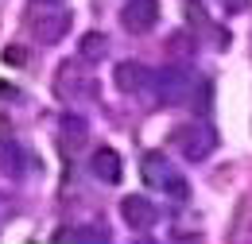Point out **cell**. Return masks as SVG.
Segmentation results:
<instances>
[{"mask_svg": "<svg viewBox=\"0 0 252 244\" xmlns=\"http://www.w3.org/2000/svg\"><path fill=\"white\" fill-rule=\"evenodd\" d=\"M66 136H70L74 144H82V140H86V121H78V117H66Z\"/></svg>", "mask_w": 252, "mask_h": 244, "instance_id": "11", "label": "cell"}, {"mask_svg": "<svg viewBox=\"0 0 252 244\" xmlns=\"http://www.w3.org/2000/svg\"><path fill=\"white\" fill-rule=\"evenodd\" d=\"M90 167H94V175L97 179H101V183H121V175H125V167H121V155L113 152V148H97L94 152V163H90Z\"/></svg>", "mask_w": 252, "mask_h": 244, "instance_id": "5", "label": "cell"}, {"mask_svg": "<svg viewBox=\"0 0 252 244\" xmlns=\"http://www.w3.org/2000/svg\"><path fill=\"white\" fill-rule=\"evenodd\" d=\"M152 86V70L144 62H121L117 66V90L121 93H144Z\"/></svg>", "mask_w": 252, "mask_h": 244, "instance_id": "4", "label": "cell"}, {"mask_svg": "<svg viewBox=\"0 0 252 244\" xmlns=\"http://www.w3.org/2000/svg\"><path fill=\"white\" fill-rule=\"evenodd\" d=\"M167 194H171V198H175V202H187V194H190V186L183 183V179H179V175H171V179H167Z\"/></svg>", "mask_w": 252, "mask_h": 244, "instance_id": "10", "label": "cell"}, {"mask_svg": "<svg viewBox=\"0 0 252 244\" xmlns=\"http://www.w3.org/2000/svg\"><path fill=\"white\" fill-rule=\"evenodd\" d=\"M175 148L187 155V159L198 163V159H206V155L218 148V132L214 128H194V124L190 128H175Z\"/></svg>", "mask_w": 252, "mask_h": 244, "instance_id": "1", "label": "cell"}, {"mask_svg": "<svg viewBox=\"0 0 252 244\" xmlns=\"http://www.w3.org/2000/svg\"><path fill=\"white\" fill-rule=\"evenodd\" d=\"M39 4H47V8H59V4H66V0H39Z\"/></svg>", "mask_w": 252, "mask_h": 244, "instance_id": "13", "label": "cell"}, {"mask_svg": "<svg viewBox=\"0 0 252 244\" xmlns=\"http://www.w3.org/2000/svg\"><path fill=\"white\" fill-rule=\"evenodd\" d=\"M140 171H144V179H148L152 186H163L167 179H171V167H167V155H163V152H148Z\"/></svg>", "mask_w": 252, "mask_h": 244, "instance_id": "7", "label": "cell"}, {"mask_svg": "<svg viewBox=\"0 0 252 244\" xmlns=\"http://www.w3.org/2000/svg\"><path fill=\"white\" fill-rule=\"evenodd\" d=\"M66 28H70V16H66L63 8H59L55 16H47V12H39V16H35V31H39V39H43V43H59V39L66 35Z\"/></svg>", "mask_w": 252, "mask_h": 244, "instance_id": "6", "label": "cell"}, {"mask_svg": "<svg viewBox=\"0 0 252 244\" xmlns=\"http://www.w3.org/2000/svg\"><path fill=\"white\" fill-rule=\"evenodd\" d=\"M20 163H24V152H20L12 140H0V171H8V175H20V171H24Z\"/></svg>", "mask_w": 252, "mask_h": 244, "instance_id": "9", "label": "cell"}, {"mask_svg": "<svg viewBox=\"0 0 252 244\" xmlns=\"http://www.w3.org/2000/svg\"><path fill=\"white\" fill-rule=\"evenodd\" d=\"M105 51H109V43H105L101 31H86V35L78 39V55H82L86 62H101V59H105Z\"/></svg>", "mask_w": 252, "mask_h": 244, "instance_id": "8", "label": "cell"}, {"mask_svg": "<svg viewBox=\"0 0 252 244\" xmlns=\"http://www.w3.org/2000/svg\"><path fill=\"white\" fill-rule=\"evenodd\" d=\"M74 237H82V241H105L109 233H105V229H82V233H74Z\"/></svg>", "mask_w": 252, "mask_h": 244, "instance_id": "12", "label": "cell"}, {"mask_svg": "<svg viewBox=\"0 0 252 244\" xmlns=\"http://www.w3.org/2000/svg\"><path fill=\"white\" fill-rule=\"evenodd\" d=\"M121 217H125L132 229H152L156 225V206L144 194H128L125 202H121Z\"/></svg>", "mask_w": 252, "mask_h": 244, "instance_id": "3", "label": "cell"}, {"mask_svg": "<svg viewBox=\"0 0 252 244\" xmlns=\"http://www.w3.org/2000/svg\"><path fill=\"white\" fill-rule=\"evenodd\" d=\"M159 20V0H128L125 12H121V24H125L132 35H144L152 31Z\"/></svg>", "mask_w": 252, "mask_h": 244, "instance_id": "2", "label": "cell"}]
</instances>
